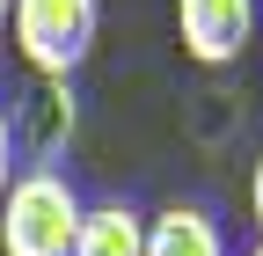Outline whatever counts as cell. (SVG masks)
<instances>
[{"instance_id":"6da1fadb","label":"cell","mask_w":263,"mask_h":256,"mask_svg":"<svg viewBox=\"0 0 263 256\" xmlns=\"http://www.w3.org/2000/svg\"><path fill=\"white\" fill-rule=\"evenodd\" d=\"M81 212V190L59 169H22L0 198V256H73Z\"/></svg>"},{"instance_id":"7a4b0ae2","label":"cell","mask_w":263,"mask_h":256,"mask_svg":"<svg viewBox=\"0 0 263 256\" xmlns=\"http://www.w3.org/2000/svg\"><path fill=\"white\" fill-rule=\"evenodd\" d=\"M8 29H15V51H22L44 81H66V74L95 51L103 8H95V0H15Z\"/></svg>"},{"instance_id":"3957f363","label":"cell","mask_w":263,"mask_h":256,"mask_svg":"<svg viewBox=\"0 0 263 256\" xmlns=\"http://www.w3.org/2000/svg\"><path fill=\"white\" fill-rule=\"evenodd\" d=\"M176 29L197 66H234L256 37V0H176Z\"/></svg>"},{"instance_id":"277c9868","label":"cell","mask_w":263,"mask_h":256,"mask_svg":"<svg viewBox=\"0 0 263 256\" xmlns=\"http://www.w3.org/2000/svg\"><path fill=\"white\" fill-rule=\"evenodd\" d=\"M146 256H227V242H219V227H212V212L168 205V212L146 220Z\"/></svg>"},{"instance_id":"5b68a950","label":"cell","mask_w":263,"mask_h":256,"mask_svg":"<svg viewBox=\"0 0 263 256\" xmlns=\"http://www.w3.org/2000/svg\"><path fill=\"white\" fill-rule=\"evenodd\" d=\"M73 256H146V220L132 205H88L81 234H73Z\"/></svg>"},{"instance_id":"8992f818","label":"cell","mask_w":263,"mask_h":256,"mask_svg":"<svg viewBox=\"0 0 263 256\" xmlns=\"http://www.w3.org/2000/svg\"><path fill=\"white\" fill-rule=\"evenodd\" d=\"M8 183H15V117L0 103V198H8Z\"/></svg>"},{"instance_id":"52a82bcc","label":"cell","mask_w":263,"mask_h":256,"mask_svg":"<svg viewBox=\"0 0 263 256\" xmlns=\"http://www.w3.org/2000/svg\"><path fill=\"white\" fill-rule=\"evenodd\" d=\"M249 205H256V227H263V161H256V183H249Z\"/></svg>"},{"instance_id":"ba28073f","label":"cell","mask_w":263,"mask_h":256,"mask_svg":"<svg viewBox=\"0 0 263 256\" xmlns=\"http://www.w3.org/2000/svg\"><path fill=\"white\" fill-rule=\"evenodd\" d=\"M8 15H15V0H0V29H8Z\"/></svg>"},{"instance_id":"9c48e42d","label":"cell","mask_w":263,"mask_h":256,"mask_svg":"<svg viewBox=\"0 0 263 256\" xmlns=\"http://www.w3.org/2000/svg\"><path fill=\"white\" fill-rule=\"evenodd\" d=\"M256 256H263V242H256Z\"/></svg>"}]
</instances>
